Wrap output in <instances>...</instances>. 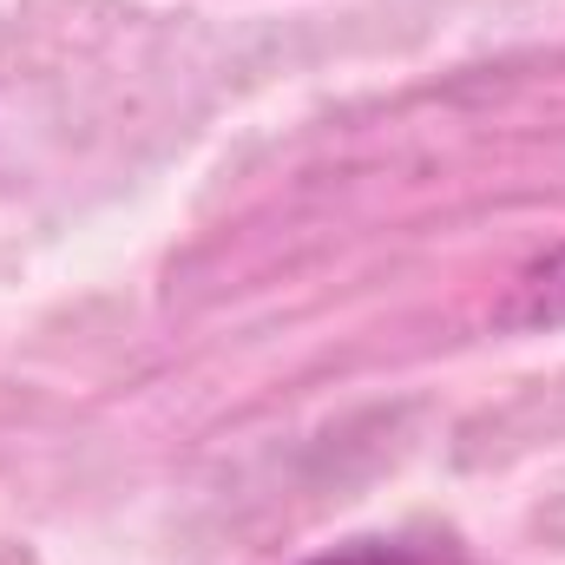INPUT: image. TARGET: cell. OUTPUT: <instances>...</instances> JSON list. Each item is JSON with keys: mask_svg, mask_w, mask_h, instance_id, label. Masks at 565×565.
Returning a JSON list of instances; mask_svg holds the SVG:
<instances>
[{"mask_svg": "<svg viewBox=\"0 0 565 565\" xmlns=\"http://www.w3.org/2000/svg\"><path fill=\"white\" fill-rule=\"evenodd\" d=\"M500 316L513 329H565V244L520 270V282H513V296H507Z\"/></svg>", "mask_w": 565, "mask_h": 565, "instance_id": "6da1fadb", "label": "cell"}, {"mask_svg": "<svg viewBox=\"0 0 565 565\" xmlns=\"http://www.w3.org/2000/svg\"><path fill=\"white\" fill-rule=\"evenodd\" d=\"M309 565H447V559L415 553V546H395V540H355V546H342L329 559H309Z\"/></svg>", "mask_w": 565, "mask_h": 565, "instance_id": "7a4b0ae2", "label": "cell"}]
</instances>
